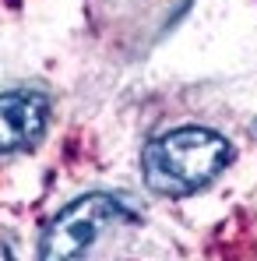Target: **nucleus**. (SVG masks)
Wrapping results in <instances>:
<instances>
[{"label":"nucleus","mask_w":257,"mask_h":261,"mask_svg":"<svg viewBox=\"0 0 257 261\" xmlns=\"http://www.w3.org/2000/svg\"><path fill=\"white\" fill-rule=\"evenodd\" d=\"M233 159V145L212 127H176L141 152L145 187L162 198H190L208 187Z\"/></svg>","instance_id":"nucleus-1"},{"label":"nucleus","mask_w":257,"mask_h":261,"mask_svg":"<svg viewBox=\"0 0 257 261\" xmlns=\"http://www.w3.org/2000/svg\"><path fill=\"white\" fill-rule=\"evenodd\" d=\"M120 219H130V208L113 194H85L71 201L46 222L39 237V261H85L99 237Z\"/></svg>","instance_id":"nucleus-2"},{"label":"nucleus","mask_w":257,"mask_h":261,"mask_svg":"<svg viewBox=\"0 0 257 261\" xmlns=\"http://www.w3.org/2000/svg\"><path fill=\"white\" fill-rule=\"evenodd\" d=\"M49 127V99L36 88L0 92V155L32 148Z\"/></svg>","instance_id":"nucleus-3"},{"label":"nucleus","mask_w":257,"mask_h":261,"mask_svg":"<svg viewBox=\"0 0 257 261\" xmlns=\"http://www.w3.org/2000/svg\"><path fill=\"white\" fill-rule=\"evenodd\" d=\"M0 261H14V254H11V251H7L4 244H0Z\"/></svg>","instance_id":"nucleus-4"}]
</instances>
